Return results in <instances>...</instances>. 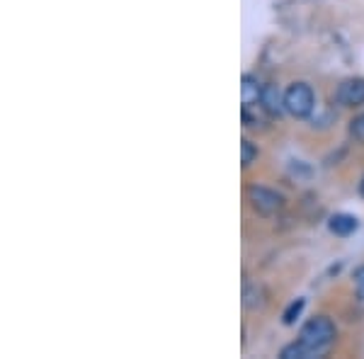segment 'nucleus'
<instances>
[{
    "label": "nucleus",
    "instance_id": "1",
    "mask_svg": "<svg viewBox=\"0 0 364 359\" xmlns=\"http://www.w3.org/2000/svg\"><path fill=\"white\" fill-rule=\"evenodd\" d=\"M336 343V323L326 316H316L304 323L299 340L279 352L282 359H314L323 357Z\"/></svg>",
    "mask_w": 364,
    "mask_h": 359
},
{
    "label": "nucleus",
    "instance_id": "2",
    "mask_svg": "<svg viewBox=\"0 0 364 359\" xmlns=\"http://www.w3.org/2000/svg\"><path fill=\"white\" fill-rule=\"evenodd\" d=\"M284 107L291 117H299V119L309 117L316 107V95L311 90V85L306 83L289 85V90L284 92Z\"/></svg>",
    "mask_w": 364,
    "mask_h": 359
},
{
    "label": "nucleus",
    "instance_id": "3",
    "mask_svg": "<svg viewBox=\"0 0 364 359\" xmlns=\"http://www.w3.org/2000/svg\"><path fill=\"white\" fill-rule=\"evenodd\" d=\"M248 202L260 216H272L284 207V197H282V194H277L274 190H267V187H260V185H252L248 190Z\"/></svg>",
    "mask_w": 364,
    "mask_h": 359
},
{
    "label": "nucleus",
    "instance_id": "4",
    "mask_svg": "<svg viewBox=\"0 0 364 359\" xmlns=\"http://www.w3.org/2000/svg\"><path fill=\"white\" fill-rule=\"evenodd\" d=\"M336 100L345 107H362L364 105V78L343 80L336 92Z\"/></svg>",
    "mask_w": 364,
    "mask_h": 359
},
{
    "label": "nucleus",
    "instance_id": "5",
    "mask_svg": "<svg viewBox=\"0 0 364 359\" xmlns=\"http://www.w3.org/2000/svg\"><path fill=\"white\" fill-rule=\"evenodd\" d=\"M260 107L267 112L269 117H279L284 112V95L279 92L277 85H262V95H260Z\"/></svg>",
    "mask_w": 364,
    "mask_h": 359
},
{
    "label": "nucleus",
    "instance_id": "6",
    "mask_svg": "<svg viewBox=\"0 0 364 359\" xmlns=\"http://www.w3.org/2000/svg\"><path fill=\"white\" fill-rule=\"evenodd\" d=\"M240 95H243V109H250L255 107L257 102H260V95H262V85L257 83L252 75H243V80H240Z\"/></svg>",
    "mask_w": 364,
    "mask_h": 359
},
{
    "label": "nucleus",
    "instance_id": "7",
    "mask_svg": "<svg viewBox=\"0 0 364 359\" xmlns=\"http://www.w3.org/2000/svg\"><path fill=\"white\" fill-rule=\"evenodd\" d=\"M328 228H331L336 235H350L360 228V221H357L352 214H336L331 221H328Z\"/></svg>",
    "mask_w": 364,
    "mask_h": 359
},
{
    "label": "nucleus",
    "instance_id": "8",
    "mask_svg": "<svg viewBox=\"0 0 364 359\" xmlns=\"http://www.w3.org/2000/svg\"><path fill=\"white\" fill-rule=\"evenodd\" d=\"M255 158H257V149L252 146V141L243 139V144H240V163H243V168H250Z\"/></svg>",
    "mask_w": 364,
    "mask_h": 359
},
{
    "label": "nucleus",
    "instance_id": "9",
    "mask_svg": "<svg viewBox=\"0 0 364 359\" xmlns=\"http://www.w3.org/2000/svg\"><path fill=\"white\" fill-rule=\"evenodd\" d=\"M304 306H306V301H304V299H296V301H291V304H289V309H287V311H284V316H282L284 326H291V323H294L296 318L301 316Z\"/></svg>",
    "mask_w": 364,
    "mask_h": 359
},
{
    "label": "nucleus",
    "instance_id": "10",
    "mask_svg": "<svg viewBox=\"0 0 364 359\" xmlns=\"http://www.w3.org/2000/svg\"><path fill=\"white\" fill-rule=\"evenodd\" d=\"M350 136L357 141V144H364V114H357L355 119L350 122Z\"/></svg>",
    "mask_w": 364,
    "mask_h": 359
},
{
    "label": "nucleus",
    "instance_id": "11",
    "mask_svg": "<svg viewBox=\"0 0 364 359\" xmlns=\"http://www.w3.org/2000/svg\"><path fill=\"white\" fill-rule=\"evenodd\" d=\"M355 289H357V296L364 301V264L355 269Z\"/></svg>",
    "mask_w": 364,
    "mask_h": 359
},
{
    "label": "nucleus",
    "instance_id": "12",
    "mask_svg": "<svg viewBox=\"0 0 364 359\" xmlns=\"http://www.w3.org/2000/svg\"><path fill=\"white\" fill-rule=\"evenodd\" d=\"M360 192H362V197H364V180H362V185H360Z\"/></svg>",
    "mask_w": 364,
    "mask_h": 359
}]
</instances>
